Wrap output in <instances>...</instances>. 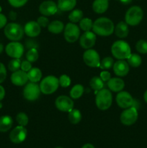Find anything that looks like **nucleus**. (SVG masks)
<instances>
[{
  "label": "nucleus",
  "instance_id": "nucleus-1",
  "mask_svg": "<svg viewBox=\"0 0 147 148\" xmlns=\"http://www.w3.org/2000/svg\"><path fill=\"white\" fill-rule=\"evenodd\" d=\"M115 25L110 19L102 17L93 22L92 31L99 36H110L114 33Z\"/></svg>",
  "mask_w": 147,
  "mask_h": 148
},
{
  "label": "nucleus",
  "instance_id": "nucleus-2",
  "mask_svg": "<svg viewBox=\"0 0 147 148\" xmlns=\"http://www.w3.org/2000/svg\"><path fill=\"white\" fill-rule=\"evenodd\" d=\"M111 53L115 59L118 60H125L131 54V46L125 40H116L111 46Z\"/></svg>",
  "mask_w": 147,
  "mask_h": 148
},
{
  "label": "nucleus",
  "instance_id": "nucleus-3",
  "mask_svg": "<svg viewBox=\"0 0 147 148\" xmlns=\"http://www.w3.org/2000/svg\"><path fill=\"white\" fill-rule=\"evenodd\" d=\"M112 103V95L110 90L102 88L97 91L95 98L97 107L101 111H106L110 108Z\"/></svg>",
  "mask_w": 147,
  "mask_h": 148
},
{
  "label": "nucleus",
  "instance_id": "nucleus-4",
  "mask_svg": "<svg viewBox=\"0 0 147 148\" xmlns=\"http://www.w3.org/2000/svg\"><path fill=\"white\" fill-rule=\"evenodd\" d=\"M6 37L11 41H19L24 36V28L20 24L10 23L6 25L4 30Z\"/></svg>",
  "mask_w": 147,
  "mask_h": 148
},
{
  "label": "nucleus",
  "instance_id": "nucleus-5",
  "mask_svg": "<svg viewBox=\"0 0 147 148\" xmlns=\"http://www.w3.org/2000/svg\"><path fill=\"white\" fill-rule=\"evenodd\" d=\"M144 17V11L138 6L130 7L125 14V22L131 26H136L141 23Z\"/></svg>",
  "mask_w": 147,
  "mask_h": 148
},
{
  "label": "nucleus",
  "instance_id": "nucleus-6",
  "mask_svg": "<svg viewBox=\"0 0 147 148\" xmlns=\"http://www.w3.org/2000/svg\"><path fill=\"white\" fill-rule=\"evenodd\" d=\"M39 86L42 93L45 95H50L56 92L59 88V79L53 75H48L42 79Z\"/></svg>",
  "mask_w": 147,
  "mask_h": 148
},
{
  "label": "nucleus",
  "instance_id": "nucleus-7",
  "mask_svg": "<svg viewBox=\"0 0 147 148\" xmlns=\"http://www.w3.org/2000/svg\"><path fill=\"white\" fill-rule=\"evenodd\" d=\"M138 118V108L134 106L125 108L120 116L121 123L125 126H131L135 124Z\"/></svg>",
  "mask_w": 147,
  "mask_h": 148
},
{
  "label": "nucleus",
  "instance_id": "nucleus-8",
  "mask_svg": "<svg viewBox=\"0 0 147 148\" xmlns=\"http://www.w3.org/2000/svg\"><path fill=\"white\" fill-rule=\"evenodd\" d=\"M80 28L76 23H69L66 25L63 30V36L65 40L69 43H74L80 37Z\"/></svg>",
  "mask_w": 147,
  "mask_h": 148
},
{
  "label": "nucleus",
  "instance_id": "nucleus-9",
  "mask_svg": "<svg viewBox=\"0 0 147 148\" xmlns=\"http://www.w3.org/2000/svg\"><path fill=\"white\" fill-rule=\"evenodd\" d=\"M40 86L35 82L27 83L23 89V96L26 100L29 101H36L40 95Z\"/></svg>",
  "mask_w": 147,
  "mask_h": 148
},
{
  "label": "nucleus",
  "instance_id": "nucleus-10",
  "mask_svg": "<svg viewBox=\"0 0 147 148\" xmlns=\"http://www.w3.org/2000/svg\"><path fill=\"white\" fill-rule=\"evenodd\" d=\"M83 61L85 64L89 67H99L100 57L97 51L94 49H86L83 53Z\"/></svg>",
  "mask_w": 147,
  "mask_h": 148
},
{
  "label": "nucleus",
  "instance_id": "nucleus-11",
  "mask_svg": "<svg viewBox=\"0 0 147 148\" xmlns=\"http://www.w3.org/2000/svg\"><path fill=\"white\" fill-rule=\"evenodd\" d=\"M24 46L18 41H12L5 47V52L12 59H20L24 53Z\"/></svg>",
  "mask_w": 147,
  "mask_h": 148
},
{
  "label": "nucleus",
  "instance_id": "nucleus-12",
  "mask_svg": "<svg viewBox=\"0 0 147 148\" xmlns=\"http://www.w3.org/2000/svg\"><path fill=\"white\" fill-rule=\"evenodd\" d=\"M56 108L62 112H68L74 108V101L71 98L66 95H60L55 101Z\"/></svg>",
  "mask_w": 147,
  "mask_h": 148
},
{
  "label": "nucleus",
  "instance_id": "nucleus-13",
  "mask_svg": "<svg viewBox=\"0 0 147 148\" xmlns=\"http://www.w3.org/2000/svg\"><path fill=\"white\" fill-rule=\"evenodd\" d=\"M117 105L121 108H128L133 106L134 103V99L132 95L127 91H120L118 93L115 98Z\"/></svg>",
  "mask_w": 147,
  "mask_h": 148
},
{
  "label": "nucleus",
  "instance_id": "nucleus-14",
  "mask_svg": "<svg viewBox=\"0 0 147 148\" xmlns=\"http://www.w3.org/2000/svg\"><path fill=\"white\" fill-rule=\"evenodd\" d=\"M97 35L93 31L84 32L79 37V44L84 49H92L96 43Z\"/></svg>",
  "mask_w": 147,
  "mask_h": 148
},
{
  "label": "nucleus",
  "instance_id": "nucleus-15",
  "mask_svg": "<svg viewBox=\"0 0 147 148\" xmlns=\"http://www.w3.org/2000/svg\"><path fill=\"white\" fill-rule=\"evenodd\" d=\"M27 131L22 126H17L13 129L10 134V139L14 144H20L22 143L27 137Z\"/></svg>",
  "mask_w": 147,
  "mask_h": 148
},
{
  "label": "nucleus",
  "instance_id": "nucleus-16",
  "mask_svg": "<svg viewBox=\"0 0 147 148\" xmlns=\"http://www.w3.org/2000/svg\"><path fill=\"white\" fill-rule=\"evenodd\" d=\"M58 5L51 0L44 1L39 6V12L43 16H51L58 12Z\"/></svg>",
  "mask_w": 147,
  "mask_h": 148
},
{
  "label": "nucleus",
  "instance_id": "nucleus-17",
  "mask_svg": "<svg viewBox=\"0 0 147 148\" xmlns=\"http://www.w3.org/2000/svg\"><path fill=\"white\" fill-rule=\"evenodd\" d=\"M10 79H11L12 83L16 86H24L27 83V81H28L27 73L21 69H19L12 74Z\"/></svg>",
  "mask_w": 147,
  "mask_h": 148
},
{
  "label": "nucleus",
  "instance_id": "nucleus-18",
  "mask_svg": "<svg viewBox=\"0 0 147 148\" xmlns=\"http://www.w3.org/2000/svg\"><path fill=\"white\" fill-rule=\"evenodd\" d=\"M113 72L119 77L126 76L130 70V66L125 60H118L114 63Z\"/></svg>",
  "mask_w": 147,
  "mask_h": 148
},
{
  "label": "nucleus",
  "instance_id": "nucleus-19",
  "mask_svg": "<svg viewBox=\"0 0 147 148\" xmlns=\"http://www.w3.org/2000/svg\"><path fill=\"white\" fill-rule=\"evenodd\" d=\"M41 27L37 21H30L25 24L24 27V33L30 38H35L40 35Z\"/></svg>",
  "mask_w": 147,
  "mask_h": 148
},
{
  "label": "nucleus",
  "instance_id": "nucleus-20",
  "mask_svg": "<svg viewBox=\"0 0 147 148\" xmlns=\"http://www.w3.org/2000/svg\"><path fill=\"white\" fill-rule=\"evenodd\" d=\"M108 87L110 91L114 92H119L124 89L125 82L120 77L110 78L108 81Z\"/></svg>",
  "mask_w": 147,
  "mask_h": 148
},
{
  "label": "nucleus",
  "instance_id": "nucleus-21",
  "mask_svg": "<svg viewBox=\"0 0 147 148\" xmlns=\"http://www.w3.org/2000/svg\"><path fill=\"white\" fill-rule=\"evenodd\" d=\"M115 34L119 38H125L128 36L129 33V27L128 25L125 22L120 21L115 26Z\"/></svg>",
  "mask_w": 147,
  "mask_h": 148
},
{
  "label": "nucleus",
  "instance_id": "nucleus-22",
  "mask_svg": "<svg viewBox=\"0 0 147 148\" xmlns=\"http://www.w3.org/2000/svg\"><path fill=\"white\" fill-rule=\"evenodd\" d=\"M109 7V0H95L92 3V10L97 14H103Z\"/></svg>",
  "mask_w": 147,
  "mask_h": 148
},
{
  "label": "nucleus",
  "instance_id": "nucleus-23",
  "mask_svg": "<svg viewBox=\"0 0 147 148\" xmlns=\"http://www.w3.org/2000/svg\"><path fill=\"white\" fill-rule=\"evenodd\" d=\"M13 125V119L10 116L5 115L0 117V132H7Z\"/></svg>",
  "mask_w": 147,
  "mask_h": 148
},
{
  "label": "nucleus",
  "instance_id": "nucleus-24",
  "mask_svg": "<svg viewBox=\"0 0 147 148\" xmlns=\"http://www.w3.org/2000/svg\"><path fill=\"white\" fill-rule=\"evenodd\" d=\"M76 4V0H58V8L63 12L71 11Z\"/></svg>",
  "mask_w": 147,
  "mask_h": 148
},
{
  "label": "nucleus",
  "instance_id": "nucleus-25",
  "mask_svg": "<svg viewBox=\"0 0 147 148\" xmlns=\"http://www.w3.org/2000/svg\"><path fill=\"white\" fill-rule=\"evenodd\" d=\"M64 25L60 20H54L49 23L47 28L50 33L53 34H60L64 30Z\"/></svg>",
  "mask_w": 147,
  "mask_h": 148
},
{
  "label": "nucleus",
  "instance_id": "nucleus-26",
  "mask_svg": "<svg viewBox=\"0 0 147 148\" xmlns=\"http://www.w3.org/2000/svg\"><path fill=\"white\" fill-rule=\"evenodd\" d=\"M42 72L39 68L33 67L27 72L28 80L31 82H38L42 79Z\"/></svg>",
  "mask_w": 147,
  "mask_h": 148
},
{
  "label": "nucleus",
  "instance_id": "nucleus-27",
  "mask_svg": "<svg viewBox=\"0 0 147 148\" xmlns=\"http://www.w3.org/2000/svg\"><path fill=\"white\" fill-rule=\"evenodd\" d=\"M84 88L81 84H76L70 90V97L72 99H79L83 95Z\"/></svg>",
  "mask_w": 147,
  "mask_h": 148
},
{
  "label": "nucleus",
  "instance_id": "nucleus-28",
  "mask_svg": "<svg viewBox=\"0 0 147 148\" xmlns=\"http://www.w3.org/2000/svg\"><path fill=\"white\" fill-rule=\"evenodd\" d=\"M68 119L69 121L73 124H77L82 120V114L81 111L78 109H73L70 111L68 114Z\"/></svg>",
  "mask_w": 147,
  "mask_h": 148
},
{
  "label": "nucleus",
  "instance_id": "nucleus-29",
  "mask_svg": "<svg viewBox=\"0 0 147 148\" xmlns=\"http://www.w3.org/2000/svg\"><path fill=\"white\" fill-rule=\"evenodd\" d=\"M83 12L79 9L72 10L70 12V14L68 16L69 21L73 23H77L80 22V20L83 18Z\"/></svg>",
  "mask_w": 147,
  "mask_h": 148
},
{
  "label": "nucleus",
  "instance_id": "nucleus-30",
  "mask_svg": "<svg viewBox=\"0 0 147 148\" xmlns=\"http://www.w3.org/2000/svg\"><path fill=\"white\" fill-rule=\"evenodd\" d=\"M127 62L128 63L129 66L136 68L141 64L142 59H141V56L137 53H131L127 59Z\"/></svg>",
  "mask_w": 147,
  "mask_h": 148
},
{
  "label": "nucleus",
  "instance_id": "nucleus-31",
  "mask_svg": "<svg viewBox=\"0 0 147 148\" xmlns=\"http://www.w3.org/2000/svg\"><path fill=\"white\" fill-rule=\"evenodd\" d=\"M89 85H90L91 88L95 91H99L102 90L104 87V82L99 77H93L92 79H90L89 82Z\"/></svg>",
  "mask_w": 147,
  "mask_h": 148
},
{
  "label": "nucleus",
  "instance_id": "nucleus-32",
  "mask_svg": "<svg viewBox=\"0 0 147 148\" xmlns=\"http://www.w3.org/2000/svg\"><path fill=\"white\" fill-rule=\"evenodd\" d=\"M92 26L93 22L88 17L82 18L79 22V28L82 29L84 32L91 31V30H92Z\"/></svg>",
  "mask_w": 147,
  "mask_h": 148
},
{
  "label": "nucleus",
  "instance_id": "nucleus-33",
  "mask_svg": "<svg viewBox=\"0 0 147 148\" xmlns=\"http://www.w3.org/2000/svg\"><path fill=\"white\" fill-rule=\"evenodd\" d=\"M114 63L115 62H114L113 58L111 56H106V57L103 58L102 60H101L99 67L103 70H108V69L112 68Z\"/></svg>",
  "mask_w": 147,
  "mask_h": 148
},
{
  "label": "nucleus",
  "instance_id": "nucleus-34",
  "mask_svg": "<svg viewBox=\"0 0 147 148\" xmlns=\"http://www.w3.org/2000/svg\"><path fill=\"white\" fill-rule=\"evenodd\" d=\"M26 58H27V60L30 62L31 63L35 62L39 58V53L38 51H37V49H35V48L29 49L28 51L26 53Z\"/></svg>",
  "mask_w": 147,
  "mask_h": 148
},
{
  "label": "nucleus",
  "instance_id": "nucleus-35",
  "mask_svg": "<svg viewBox=\"0 0 147 148\" xmlns=\"http://www.w3.org/2000/svg\"><path fill=\"white\" fill-rule=\"evenodd\" d=\"M16 121L19 125L25 127L29 122V118L27 114L24 112H20L16 116Z\"/></svg>",
  "mask_w": 147,
  "mask_h": 148
},
{
  "label": "nucleus",
  "instance_id": "nucleus-36",
  "mask_svg": "<svg viewBox=\"0 0 147 148\" xmlns=\"http://www.w3.org/2000/svg\"><path fill=\"white\" fill-rule=\"evenodd\" d=\"M135 49L137 51L142 54H146L147 53V40H138L135 44Z\"/></svg>",
  "mask_w": 147,
  "mask_h": 148
},
{
  "label": "nucleus",
  "instance_id": "nucleus-37",
  "mask_svg": "<svg viewBox=\"0 0 147 148\" xmlns=\"http://www.w3.org/2000/svg\"><path fill=\"white\" fill-rule=\"evenodd\" d=\"M21 63L20 59H12L8 64L9 70L12 72L19 70L21 66Z\"/></svg>",
  "mask_w": 147,
  "mask_h": 148
},
{
  "label": "nucleus",
  "instance_id": "nucleus-38",
  "mask_svg": "<svg viewBox=\"0 0 147 148\" xmlns=\"http://www.w3.org/2000/svg\"><path fill=\"white\" fill-rule=\"evenodd\" d=\"M59 85L61 86L62 88H68L71 85V78L66 75H61L59 79Z\"/></svg>",
  "mask_w": 147,
  "mask_h": 148
},
{
  "label": "nucleus",
  "instance_id": "nucleus-39",
  "mask_svg": "<svg viewBox=\"0 0 147 148\" xmlns=\"http://www.w3.org/2000/svg\"><path fill=\"white\" fill-rule=\"evenodd\" d=\"M28 0H8L10 5L15 8H20L27 4Z\"/></svg>",
  "mask_w": 147,
  "mask_h": 148
},
{
  "label": "nucleus",
  "instance_id": "nucleus-40",
  "mask_svg": "<svg viewBox=\"0 0 147 148\" xmlns=\"http://www.w3.org/2000/svg\"><path fill=\"white\" fill-rule=\"evenodd\" d=\"M37 23L41 27H47L49 25V20L46 16H40L37 19Z\"/></svg>",
  "mask_w": 147,
  "mask_h": 148
},
{
  "label": "nucleus",
  "instance_id": "nucleus-41",
  "mask_svg": "<svg viewBox=\"0 0 147 148\" xmlns=\"http://www.w3.org/2000/svg\"><path fill=\"white\" fill-rule=\"evenodd\" d=\"M7 77V69L4 64L0 62V84L2 83Z\"/></svg>",
  "mask_w": 147,
  "mask_h": 148
},
{
  "label": "nucleus",
  "instance_id": "nucleus-42",
  "mask_svg": "<svg viewBox=\"0 0 147 148\" xmlns=\"http://www.w3.org/2000/svg\"><path fill=\"white\" fill-rule=\"evenodd\" d=\"M32 68H33V66H32V63L30 62H29V61H23L21 63L20 69L24 71V72H27V73L32 69Z\"/></svg>",
  "mask_w": 147,
  "mask_h": 148
},
{
  "label": "nucleus",
  "instance_id": "nucleus-43",
  "mask_svg": "<svg viewBox=\"0 0 147 148\" xmlns=\"http://www.w3.org/2000/svg\"><path fill=\"white\" fill-rule=\"evenodd\" d=\"M99 77L101 78V79H102L103 82H108V81L111 78V74L108 71L104 70L100 72Z\"/></svg>",
  "mask_w": 147,
  "mask_h": 148
},
{
  "label": "nucleus",
  "instance_id": "nucleus-44",
  "mask_svg": "<svg viewBox=\"0 0 147 148\" xmlns=\"http://www.w3.org/2000/svg\"><path fill=\"white\" fill-rule=\"evenodd\" d=\"M7 24V18L4 14L0 13V29L3 28Z\"/></svg>",
  "mask_w": 147,
  "mask_h": 148
},
{
  "label": "nucleus",
  "instance_id": "nucleus-45",
  "mask_svg": "<svg viewBox=\"0 0 147 148\" xmlns=\"http://www.w3.org/2000/svg\"><path fill=\"white\" fill-rule=\"evenodd\" d=\"M37 44L34 41V40H27V41L26 42V46H27V48H28L29 49H33V48H35V49H37Z\"/></svg>",
  "mask_w": 147,
  "mask_h": 148
},
{
  "label": "nucleus",
  "instance_id": "nucleus-46",
  "mask_svg": "<svg viewBox=\"0 0 147 148\" xmlns=\"http://www.w3.org/2000/svg\"><path fill=\"white\" fill-rule=\"evenodd\" d=\"M5 97V89L0 85V101H2Z\"/></svg>",
  "mask_w": 147,
  "mask_h": 148
},
{
  "label": "nucleus",
  "instance_id": "nucleus-47",
  "mask_svg": "<svg viewBox=\"0 0 147 148\" xmlns=\"http://www.w3.org/2000/svg\"><path fill=\"white\" fill-rule=\"evenodd\" d=\"M17 14L14 11H11L9 13V18L11 20H12V21H14L17 19Z\"/></svg>",
  "mask_w": 147,
  "mask_h": 148
},
{
  "label": "nucleus",
  "instance_id": "nucleus-48",
  "mask_svg": "<svg viewBox=\"0 0 147 148\" xmlns=\"http://www.w3.org/2000/svg\"><path fill=\"white\" fill-rule=\"evenodd\" d=\"M120 1V2L122 3V4H125V5H128V4H131L133 0H118Z\"/></svg>",
  "mask_w": 147,
  "mask_h": 148
},
{
  "label": "nucleus",
  "instance_id": "nucleus-49",
  "mask_svg": "<svg viewBox=\"0 0 147 148\" xmlns=\"http://www.w3.org/2000/svg\"><path fill=\"white\" fill-rule=\"evenodd\" d=\"M82 148H95V147H94L93 145L89 144V143H87V144H85L84 145L82 146Z\"/></svg>",
  "mask_w": 147,
  "mask_h": 148
},
{
  "label": "nucleus",
  "instance_id": "nucleus-50",
  "mask_svg": "<svg viewBox=\"0 0 147 148\" xmlns=\"http://www.w3.org/2000/svg\"><path fill=\"white\" fill-rule=\"evenodd\" d=\"M144 101L147 103V90L145 91V92H144Z\"/></svg>",
  "mask_w": 147,
  "mask_h": 148
},
{
  "label": "nucleus",
  "instance_id": "nucleus-51",
  "mask_svg": "<svg viewBox=\"0 0 147 148\" xmlns=\"http://www.w3.org/2000/svg\"><path fill=\"white\" fill-rule=\"evenodd\" d=\"M3 51H4V46H3L2 43H0V54L2 53Z\"/></svg>",
  "mask_w": 147,
  "mask_h": 148
},
{
  "label": "nucleus",
  "instance_id": "nucleus-52",
  "mask_svg": "<svg viewBox=\"0 0 147 148\" xmlns=\"http://www.w3.org/2000/svg\"><path fill=\"white\" fill-rule=\"evenodd\" d=\"M3 107V104H2V103L1 102V101H0V109H1V108H2Z\"/></svg>",
  "mask_w": 147,
  "mask_h": 148
},
{
  "label": "nucleus",
  "instance_id": "nucleus-53",
  "mask_svg": "<svg viewBox=\"0 0 147 148\" xmlns=\"http://www.w3.org/2000/svg\"><path fill=\"white\" fill-rule=\"evenodd\" d=\"M1 11H2V8H1V7L0 6V13L1 12Z\"/></svg>",
  "mask_w": 147,
  "mask_h": 148
},
{
  "label": "nucleus",
  "instance_id": "nucleus-54",
  "mask_svg": "<svg viewBox=\"0 0 147 148\" xmlns=\"http://www.w3.org/2000/svg\"><path fill=\"white\" fill-rule=\"evenodd\" d=\"M56 148H63V147H56Z\"/></svg>",
  "mask_w": 147,
  "mask_h": 148
}]
</instances>
